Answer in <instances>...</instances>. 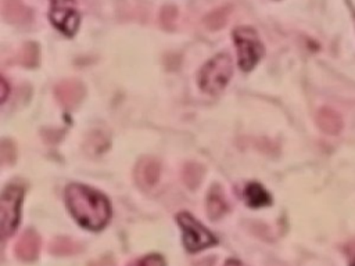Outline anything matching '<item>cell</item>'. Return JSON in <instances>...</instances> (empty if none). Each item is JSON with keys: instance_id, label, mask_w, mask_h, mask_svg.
<instances>
[{"instance_id": "obj_7", "label": "cell", "mask_w": 355, "mask_h": 266, "mask_svg": "<svg viewBox=\"0 0 355 266\" xmlns=\"http://www.w3.org/2000/svg\"><path fill=\"white\" fill-rule=\"evenodd\" d=\"M55 96L60 104L67 109H73L85 96V87L80 82L67 79L55 86Z\"/></svg>"}, {"instance_id": "obj_12", "label": "cell", "mask_w": 355, "mask_h": 266, "mask_svg": "<svg viewBox=\"0 0 355 266\" xmlns=\"http://www.w3.org/2000/svg\"><path fill=\"white\" fill-rule=\"evenodd\" d=\"M208 215L211 219H218L226 209V204L223 200V194L219 186H214L208 194Z\"/></svg>"}, {"instance_id": "obj_8", "label": "cell", "mask_w": 355, "mask_h": 266, "mask_svg": "<svg viewBox=\"0 0 355 266\" xmlns=\"http://www.w3.org/2000/svg\"><path fill=\"white\" fill-rule=\"evenodd\" d=\"M135 177H136V181L140 187L151 188L158 181V177H159V163H158V161L151 158V157L141 158L136 165Z\"/></svg>"}, {"instance_id": "obj_1", "label": "cell", "mask_w": 355, "mask_h": 266, "mask_svg": "<svg viewBox=\"0 0 355 266\" xmlns=\"http://www.w3.org/2000/svg\"><path fill=\"white\" fill-rule=\"evenodd\" d=\"M67 205L72 216L86 229L101 230L110 220L111 206L98 191L72 183L67 188Z\"/></svg>"}, {"instance_id": "obj_15", "label": "cell", "mask_w": 355, "mask_h": 266, "mask_svg": "<svg viewBox=\"0 0 355 266\" xmlns=\"http://www.w3.org/2000/svg\"><path fill=\"white\" fill-rule=\"evenodd\" d=\"M129 266H165V260L158 254H150L144 258H140L130 263Z\"/></svg>"}, {"instance_id": "obj_4", "label": "cell", "mask_w": 355, "mask_h": 266, "mask_svg": "<svg viewBox=\"0 0 355 266\" xmlns=\"http://www.w3.org/2000/svg\"><path fill=\"white\" fill-rule=\"evenodd\" d=\"M176 219L183 230V242L187 251L197 252L216 244V238L211 234V231H208L191 215L182 212Z\"/></svg>"}, {"instance_id": "obj_14", "label": "cell", "mask_w": 355, "mask_h": 266, "mask_svg": "<svg viewBox=\"0 0 355 266\" xmlns=\"http://www.w3.org/2000/svg\"><path fill=\"white\" fill-rule=\"evenodd\" d=\"M37 58H39V51H37V46L35 43H26L19 54V62L28 68H32L37 64Z\"/></svg>"}, {"instance_id": "obj_18", "label": "cell", "mask_w": 355, "mask_h": 266, "mask_svg": "<svg viewBox=\"0 0 355 266\" xmlns=\"http://www.w3.org/2000/svg\"><path fill=\"white\" fill-rule=\"evenodd\" d=\"M225 266H244L243 263H240L239 260H233V259H229L226 263H225Z\"/></svg>"}, {"instance_id": "obj_5", "label": "cell", "mask_w": 355, "mask_h": 266, "mask_svg": "<svg viewBox=\"0 0 355 266\" xmlns=\"http://www.w3.org/2000/svg\"><path fill=\"white\" fill-rule=\"evenodd\" d=\"M22 200V188L18 186L7 187L0 198V215H1V233L3 237H8L17 229L19 220V205Z\"/></svg>"}, {"instance_id": "obj_9", "label": "cell", "mask_w": 355, "mask_h": 266, "mask_svg": "<svg viewBox=\"0 0 355 266\" xmlns=\"http://www.w3.org/2000/svg\"><path fill=\"white\" fill-rule=\"evenodd\" d=\"M39 237L35 231H26L18 241L17 244V254L21 259L31 260L36 258L37 251H39Z\"/></svg>"}, {"instance_id": "obj_6", "label": "cell", "mask_w": 355, "mask_h": 266, "mask_svg": "<svg viewBox=\"0 0 355 266\" xmlns=\"http://www.w3.org/2000/svg\"><path fill=\"white\" fill-rule=\"evenodd\" d=\"M50 19L64 35L72 36L79 26V12L73 7V0H51Z\"/></svg>"}, {"instance_id": "obj_13", "label": "cell", "mask_w": 355, "mask_h": 266, "mask_svg": "<svg viewBox=\"0 0 355 266\" xmlns=\"http://www.w3.org/2000/svg\"><path fill=\"white\" fill-rule=\"evenodd\" d=\"M202 175H204V169L197 163H189L183 170V179L186 184L191 188H194L201 181Z\"/></svg>"}, {"instance_id": "obj_2", "label": "cell", "mask_w": 355, "mask_h": 266, "mask_svg": "<svg viewBox=\"0 0 355 266\" xmlns=\"http://www.w3.org/2000/svg\"><path fill=\"white\" fill-rule=\"evenodd\" d=\"M233 72L232 58L226 53L215 55L200 71V86L205 93L218 94L227 83Z\"/></svg>"}, {"instance_id": "obj_16", "label": "cell", "mask_w": 355, "mask_h": 266, "mask_svg": "<svg viewBox=\"0 0 355 266\" xmlns=\"http://www.w3.org/2000/svg\"><path fill=\"white\" fill-rule=\"evenodd\" d=\"M0 155H1V162L3 163H11L15 159V150L11 141L3 140L0 145Z\"/></svg>"}, {"instance_id": "obj_11", "label": "cell", "mask_w": 355, "mask_h": 266, "mask_svg": "<svg viewBox=\"0 0 355 266\" xmlns=\"http://www.w3.org/2000/svg\"><path fill=\"white\" fill-rule=\"evenodd\" d=\"M244 197L245 201L250 206L258 208V206H265L270 204V197L269 194L262 188V186L257 183H250L245 190H244Z\"/></svg>"}, {"instance_id": "obj_17", "label": "cell", "mask_w": 355, "mask_h": 266, "mask_svg": "<svg viewBox=\"0 0 355 266\" xmlns=\"http://www.w3.org/2000/svg\"><path fill=\"white\" fill-rule=\"evenodd\" d=\"M0 83H1V101H4V100H6V96H7V89H8V86H7L6 80H4V78L0 79Z\"/></svg>"}, {"instance_id": "obj_3", "label": "cell", "mask_w": 355, "mask_h": 266, "mask_svg": "<svg viewBox=\"0 0 355 266\" xmlns=\"http://www.w3.org/2000/svg\"><path fill=\"white\" fill-rule=\"evenodd\" d=\"M233 40L237 47L239 65L243 71H250L263 53L262 43L257 32L250 26H239L233 30Z\"/></svg>"}, {"instance_id": "obj_10", "label": "cell", "mask_w": 355, "mask_h": 266, "mask_svg": "<svg viewBox=\"0 0 355 266\" xmlns=\"http://www.w3.org/2000/svg\"><path fill=\"white\" fill-rule=\"evenodd\" d=\"M3 14L8 21L14 24L26 22L31 18V11L22 4L21 0H4Z\"/></svg>"}, {"instance_id": "obj_19", "label": "cell", "mask_w": 355, "mask_h": 266, "mask_svg": "<svg viewBox=\"0 0 355 266\" xmlns=\"http://www.w3.org/2000/svg\"><path fill=\"white\" fill-rule=\"evenodd\" d=\"M351 266H355V260H354V262H352V263H351Z\"/></svg>"}]
</instances>
